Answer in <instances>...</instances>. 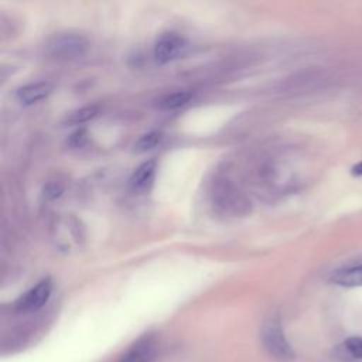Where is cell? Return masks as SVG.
Wrapping results in <instances>:
<instances>
[{"mask_svg": "<svg viewBox=\"0 0 362 362\" xmlns=\"http://www.w3.org/2000/svg\"><path fill=\"white\" fill-rule=\"evenodd\" d=\"M48 52L55 59L75 61L85 55L88 49L86 40L74 33H58L48 41Z\"/></svg>", "mask_w": 362, "mask_h": 362, "instance_id": "cell-2", "label": "cell"}, {"mask_svg": "<svg viewBox=\"0 0 362 362\" xmlns=\"http://www.w3.org/2000/svg\"><path fill=\"white\" fill-rule=\"evenodd\" d=\"M163 140V133L161 132H150L143 134L136 143H134V151L136 153H144L148 151L160 144Z\"/></svg>", "mask_w": 362, "mask_h": 362, "instance_id": "cell-11", "label": "cell"}, {"mask_svg": "<svg viewBox=\"0 0 362 362\" xmlns=\"http://www.w3.org/2000/svg\"><path fill=\"white\" fill-rule=\"evenodd\" d=\"M329 283L341 287H362V262L334 270Z\"/></svg>", "mask_w": 362, "mask_h": 362, "instance_id": "cell-6", "label": "cell"}, {"mask_svg": "<svg viewBox=\"0 0 362 362\" xmlns=\"http://www.w3.org/2000/svg\"><path fill=\"white\" fill-rule=\"evenodd\" d=\"M351 174L354 177H362V160L359 163H356L352 168H351Z\"/></svg>", "mask_w": 362, "mask_h": 362, "instance_id": "cell-15", "label": "cell"}, {"mask_svg": "<svg viewBox=\"0 0 362 362\" xmlns=\"http://www.w3.org/2000/svg\"><path fill=\"white\" fill-rule=\"evenodd\" d=\"M52 293V281L51 279L40 280L34 287L25 291L18 300L14 303V311L18 314H28L41 310L47 301L49 300Z\"/></svg>", "mask_w": 362, "mask_h": 362, "instance_id": "cell-4", "label": "cell"}, {"mask_svg": "<svg viewBox=\"0 0 362 362\" xmlns=\"http://www.w3.org/2000/svg\"><path fill=\"white\" fill-rule=\"evenodd\" d=\"M62 192V188L58 184H48L44 189V195L48 197L49 199H54L57 197H59Z\"/></svg>", "mask_w": 362, "mask_h": 362, "instance_id": "cell-14", "label": "cell"}, {"mask_svg": "<svg viewBox=\"0 0 362 362\" xmlns=\"http://www.w3.org/2000/svg\"><path fill=\"white\" fill-rule=\"evenodd\" d=\"M85 141H86V130L85 129H79V130H76L75 133L71 134L68 143L72 147H82L85 144Z\"/></svg>", "mask_w": 362, "mask_h": 362, "instance_id": "cell-13", "label": "cell"}, {"mask_svg": "<svg viewBox=\"0 0 362 362\" xmlns=\"http://www.w3.org/2000/svg\"><path fill=\"white\" fill-rule=\"evenodd\" d=\"M156 174V161L147 160L141 163L132 174L129 182L134 191H146L153 184Z\"/></svg>", "mask_w": 362, "mask_h": 362, "instance_id": "cell-8", "label": "cell"}, {"mask_svg": "<svg viewBox=\"0 0 362 362\" xmlns=\"http://www.w3.org/2000/svg\"><path fill=\"white\" fill-rule=\"evenodd\" d=\"M52 92V85L49 82H35L21 86L17 90V99L23 105H33L45 99Z\"/></svg>", "mask_w": 362, "mask_h": 362, "instance_id": "cell-7", "label": "cell"}, {"mask_svg": "<svg viewBox=\"0 0 362 362\" xmlns=\"http://www.w3.org/2000/svg\"><path fill=\"white\" fill-rule=\"evenodd\" d=\"M191 99H192V93L188 92V90L173 92V93H168V95H165L164 98H161L158 100V107L164 109V110L178 109V107L187 105Z\"/></svg>", "mask_w": 362, "mask_h": 362, "instance_id": "cell-9", "label": "cell"}, {"mask_svg": "<svg viewBox=\"0 0 362 362\" xmlns=\"http://www.w3.org/2000/svg\"><path fill=\"white\" fill-rule=\"evenodd\" d=\"M160 354V339L154 332H146L133 341L115 362H156Z\"/></svg>", "mask_w": 362, "mask_h": 362, "instance_id": "cell-3", "label": "cell"}, {"mask_svg": "<svg viewBox=\"0 0 362 362\" xmlns=\"http://www.w3.org/2000/svg\"><path fill=\"white\" fill-rule=\"evenodd\" d=\"M339 356H348L352 359L362 361V337L346 338L337 349Z\"/></svg>", "mask_w": 362, "mask_h": 362, "instance_id": "cell-10", "label": "cell"}, {"mask_svg": "<svg viewBox=\"0 0 362 362\" xmlns=\"http://www.w3.org/2000/svg\"><path fill=\"white\" fill-rule=\"evenodd\" d=\"M187 48L185 40L177 33H165L158 37L154 44V59L158 64H167L184 54Z\"/></svg>", "mask_w": 362, "mask_h": 362, "instance_id": "cell-5", "label": "cell"}, {"mask_svg": "<svg viewBox=\"0 0 362 362\" xmlns=\"http://www.w3.org/2000/svg\"><path fill=\"white\" fill-rule=\"evenodd\" d=\"M96 115H98V107L96 106H85V107H81V109L72 112L69 115V117L66 119V122L69 124H81V123H85V122L90 120Z\"/></svg>", "mask_w": 362, "mask_h": 362, "instance_id": "cell-12", "label": "cell"}, {"mask_svg": "<svg viewBox=\"0 0 362 362\" xmlns=\"http://www.w3.org/2000/svg\"><path fill=\"white\" fill-rule=\"evenodd\" d=\"M262 345L266 354L277 362H291L296 359V351L290 345L281 321L277 315L270 317L262 327Z\"/></svg>", "mask_w": 362, "mask_h": 362, "instance_id": "cell-1", "label": "cell"}]
</instances>
